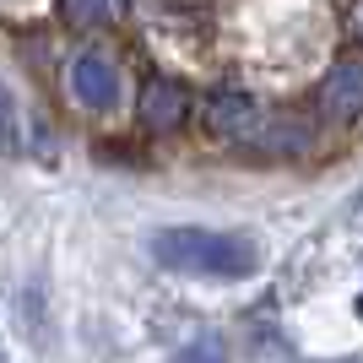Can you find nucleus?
Instances as JSON below:
<instances>
[{
	"mask_svg": "<svg viewBox=\"0 0 363 363\" xmlns=\"http://www.w3.org/2000/svg\"><path fill=\"white\" fill-rule=\"evenodd\" d=\"M184 108H190V98H184V87H174L168 76H152L147 87H141V120H147L152 130L179 125V120H184Z\"/></svg>",
	"mask_w": 363,
	"mask_h": 363,
	"instance_id": "nucleus-5",
	"label": "nucleus"
},
{
	"mask_svg": "<svg viewBox=\"0 0 363 363\" xmlns=\"http://www.w3.org/2000/svg\"><path fill=\"white\" fill-rule=\"evenodd\" d=\"M152 260L184 277H217V282H244L255 277L260 255L239 233H212V228H163L152 233Z\"/></svg>",
	"mask_w": 363,
	"mask_h": 363,
	"instance_id": "nucleus-1",
	"label": "nucleus"
},
{
	"mask_svg": "<svg viewBox=\"0 0 363 363\" xmlns=\"http://www.w3.org/2000/svg\"><path fill=\"white\" fill-rule=\"evenodd\" d=\"M179 363H228V352H223L217 336H196V342L179 352Z\"/></svg>",
	"mask_w": 363,
	"mask_h": 363,
	"instance_id": "nucleus-6",
	"label": "nucleus"
},
{
	"mask_svg": "<svg viewBox=\"0 0 363 363\" xmlns=\"http://www.w3.org/2000/svg\"><path fill=\"white\" fill-rule=\"evenodd\" d=\"M206 125L223 141H244V147H266V130H272V120L260 114V104L244 98V92H217L212 104H206Z\"/></svg>",
	"mask_w": 363,
	"mask_h": 363,
	"instance_id": "nucleus-2",
	"label": "nucleus"
},
{
	"mask_svg": "<svg viewBox=\"0 0 363 363\" xmlns=\"http://www.w3.org/2000/svg\"><path fill=\"white\" fill-rule=\"evenodd\" d=\"M71 98L82 108L108 114V108L120 104V71H114V60L98 55V49H82V55L71 60Z\"/></svg>",
	"mask_w": 363,
	"mask_h": 363,
	"instance_id": "nucleus-3",
	"label": "nucleus"
},
{
	"mask_svg": "<svg viewBox=\"0 0 363 363\" xmlns=\"http://www.w3.org/2000/svg\"><path fill=\"white\" fill-rule=\"evenodd\" d=\"M6 141H11V98L0 92V152H6Z\"/></svg>",
	"mask_w": 363,
	"mask_h": 363,
	"instance_id": "nucleus-8",
	"label": "nucleus"
},
{
	"mask_svg": "<svg viewBox=\"0 0 363 363\" xmlns=\"http://www.w3.org/2000/svg\"><path fill=\"white\" fill-rule=\"evenodd\" d=\"M320 108L331 120H358L363 114V60L331 65V76L320 82Z\"/></svg>",
	"mask_w": 363,
	"mask_h": 363,
	"instance_id": "nucleus-4",
	"label": "nucleus"
},
{
	"mask_svg": "<svg viewBox=\"0 0 363 363\" xmlns=\"http://www.w3.org/2000/svg\"><path fill=\"white\" fill-rule=\"evenodd\" d=\"M65 11L76 22H104V16H114V0H65Z\"/></svg>",
	"mask_w": 363,
	"mask_h": 363,
	"instance_id": "nucleus-7",
	"label": "nucleus"
},
{
	"mask_svg": "<svg viewBox=\"0 0 363 363\" xmlns=\"http://www.w3.org/2000/svg\"><path fill=\"white\" fill-rule=\"evenodd\" d=\"M358 309H363V303H358Z\"/></svg>",
	"mask_w": 363,
	"mask_h": 363,
	"instance_id": "nucleus-9",
	"label": "nucleus"
}]
</instances>
